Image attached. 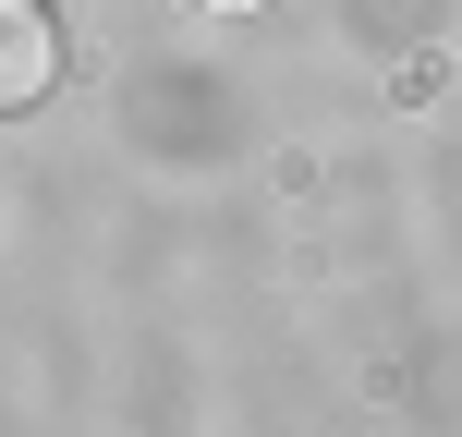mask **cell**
I'll list each match as a JSON object with an SVG mask.
<instances>
[{
  "instance_id": "cell-1",
  "label": "cell",
  "mask_w": 462,
  "mask_h": 437,
  "mask_svg": "<svg viewBox=\"0 0 462 437\" xmlns=\"http://www.w3.org/2000/svg\"><path fill=\"white\" fill-rule=\"evenodd\" d=\"M61 86V24L49 0H0V110H37Z\"/></svg>"
}]
</instances>
